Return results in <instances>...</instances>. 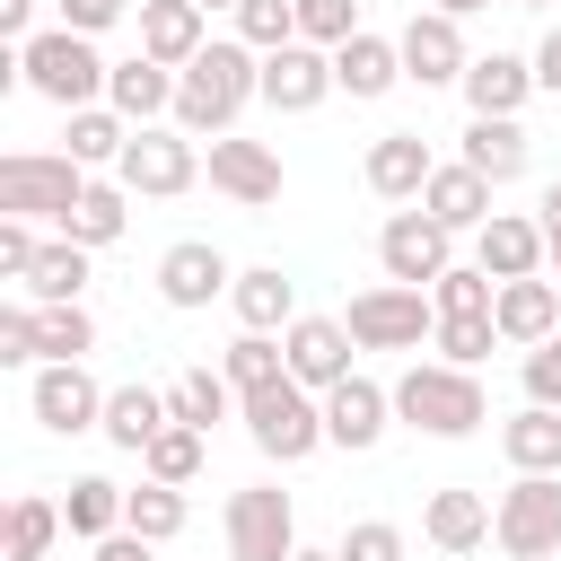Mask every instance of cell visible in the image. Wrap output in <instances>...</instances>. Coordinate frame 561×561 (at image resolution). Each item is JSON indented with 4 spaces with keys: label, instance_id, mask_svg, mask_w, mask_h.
<instances>
[{
    "label": "cell",
    "instance_id": "cell-8",
    "mask_svg": "<svg viewBox=\"0 0 561 561\" xmlns=\"http://www.w3.org/2000/svg\"><path fill=\"white\" fill-rule=\"evenodd\" d=\"M289 552H298V508H289V491H272V482L228 491V561H289Z\"/></svg>",
    "mask_w": 561,
    "mask_h": 561
},
{
    "label": "cell",
    "instance_id": "cell-26",
    "mask_svg": "<svg viewBox=\"0 0 561 561\" xmlns=\"http://www.w3.org/2000/svg\"><path fill=\"white\" fill-rule=\"evenodd\" d=\"M526 131H517V114H473L465 123V167L473 175H491V184H508V175H526Z\"/></svg>",
    "mask_w": 561,
    "mask_h": 561
},
{
    "label": "cell",
    "instance_id": "cell-15",
    "mask_svg": "<svg viewBox=\"0 0 561 561\" xmlns=\"http://www.w3.org/2000/svg\"><path fill=\"white\" fill-rule=\"evenodd\" d=\"M543 254H552V237H543V219H517V210H491V219L473 228V263H482L491 280H526V272H543Z\"/></svg>",
    "mask_w": 561,
    "mask_h": 561
},
{
    "label": "cell",
    "instance_id": "cell-39",
    "mask_svg": "<svg viewBox=\"0 0 561 561\" xmlns=\"http://www.w3.org/2000/svg\"><path fill=\"white\" fill-rule=\"evenodd\" d=\"M61 526H70V517H61L53 500H35V491H18V500H9V561H44Z\"/></svg>",
    "mask_w": 561,
    "mask_h": 561
},
{
    "label": "cell",
    "instance_id": "cell-41",
    "mask_svg": "<svg viewBox=\"0 0 561 561\" xmlns=\"http://www.w3.org/2000/svg\"><path fill=\"white\" fill-rule=\"evenodd\" d=\"M228 394H237L228 377H210V368H184V377L167 386V412H175V421H193V430H210V421H228Z\"/></svg>",
    "mask_w": 561,
    "mask_h": 561
},
{
    "label": "cell",
    "instance_id": "cell-24",
    "mask_svg": "<svg viewBox=\"0 0 561 561\" xmlns=\"http://www.w3.org/2000/svg\"><path fill=\"white\" fill-rule=\"evenodd\" d=\"M403 79V44H386V35H351V44H333V88H351V96H386Z\"/></svg>",
    "mask_w": 561,
    "mask_h": 561
},
{
    "label": "cell",
    "instance_id": "cell-20",
    "mask_svg": "<svg viewBox=\"0 0 561 561\" xmlns=\"http://www.w3.org/2000/svg\"><path fill=\"white\" fill-rule=\"evenodd\" d=\"M430 140L421 131H386V140H368V193L377 202H421V184H430Z\"/></svg>",
    "mask_w": 561,
    "mask_h": 561
},
{
    "label": "cell",
    "instance_id": "cell-12",
    "mask_svg": "<svg viewBox=\"0 0 561 561\" xmlns=\"http://www.w3.org/2000/svg\"><path fill=\"white\" fill-rule=\"evenodd\" d=\"M403 79H421V88H447V79H465L473 70V53H465V26L447 18V9H421L403 35Z\"/></svg>",
    "mask_w": 561,
    "mask_h": 561
},
{
    "label": "cell",
    "instance_id": "cell-48",
    "mask_svg": "<svg viewBox=\"0 0 561 561\" xmlns=\"http://www.w3.org/2000/svg\"><path fill=\"white\" fill-rule=\"evenodd\" d=\"M26 359H44L35 351V307H0V368H26Z\"/></svg>",
    "mask_w": 561,
    "mask_h": 561
},
{
    "label": "cell",
    "instance_id": "cell-47",
    "mask_svg": "<svg viewBox=\"0 0 561 561\" xmlns=\"http://www.w3.org/2000/svg\"><path fill=\"white\" fill-rule=\"evenodd\" d=\"M35 254H44L35 245V219H0V280H26Z\"/></svg>",
    "mask_w": 561,
    "mask_h": 561
},
{
    "label": "cell",
    "instance_id": "cell-52",
    "mask_svg": "<svg viewBox=\"0 0 561 561\" xmlns=\"http://www.w3.org/2000/svg\"><path fill=\"white\" fill-rule=\"evenodd\" d=\"M26 18H35V0H0V35H26Z\"/></svg>",
    "mask_w": 561,
    "mask_h": 561
},
{
    "label": "cell",
    "instance_id": "cell-4",
    "mask_svg": "<svg viewBox=\"0 0 561 561\" xmlns=\"http://www.w3.org/2000/svg\"><path fill=\"white\" fill-rule=\"evenodd\" d=\"M237 412H245V438H254L272 465H298V456L324 447V403H316V386H298V377H272V386L237 394Z\"/></svg>",
    "mask_w": 561,
    "mask_h": 561
},
{
    "label": "cell",
    "instance_id": "cell-36",
    "mask_svg": "<svg viewBox=\"0 0 561 561\" xmlns=\"http://www.w3.org/2000/svg\"><path fill=\"white\" fill-rule=\"evenodd\" d=\"M35 351L44 359H88L96 351V316L70 298V307H35Z\"/></svg>",
    "mask_w": 561,
    "mask_h": 561
},
{
    "label": "cell",
    "instance_id": "cell-50",
    "mask_svg": "<svg viewBox=\"0 0 561 561\" xmlns=\"http://www.w3.org/2000/svg\"><path fill=\"white\" fill-rule=\"evenodd\" d=\"M535 88H543V96H561V26L535 44Z\"/></svg>",
    "mask_w": 561,
    "mask_h": 561
},
{
    "label": "cell",
    "instance_id": "cell-1",
    "mask_svg": "<svg viewBox=\"0 0 561 561\" xmlns=\"http://www.w3.org/2000/svg\"><path fill=\"white\" fill-rule=\"evenodd\" d=\"M254 96H263V53H254L245 35L202 44V53L175 70V131H193V140L210 131V140H219V131H228Z\"/></svg>",
    "mask_w": 561,
    "mask_h": 561
},
{
    "label": "cell",
    "instance_id": "cell-21",
    "mask_svg": "<svg viewBox=\"0 0 561 561\" xmlns=\"http://www.w3.org/2000/svg\"><path fill=\"white\" fill-rule=\"evenodd\" d=\"M421 210H430L438 228H456V237H465V228H482V219H491V175H473L465 158H456V167H430Z\"/></svg>",
    "mask_w": 561,
    "mask_h": 561
},
{
    "label": "cell",
    "instance_id": "cell-51",
    "mask_svg": "<svg viewBox=\"0 0 561 561\" xmlns=\"http://www.w3.org/2000/svg\"><path fill=\"white\" fill-rule=\"evenodd\" d=\"M96 561H149V535H131V526H123V535H105V543H96Z\"/></svg>",
    "mask_w": 561,
    "mask_h": 561
},
{
    "label": "cell",
    "instance_id": "cell-18",
    "mask_svg": "<svg viewBox=\"0 0 561 561\" xmlns=\"http://www.w3.org/2000/svg\"><path fill=\"white\" fill-rule=\"evenodd\" d=\"M386 412H394V394L386 386H368V377H342V386H324V447H377L386 438Z\"/></svg>",
    "mask_w": 561,
    "mask_h": 561
},
{
    "label": "cell",
    "instance_id": "cell-53",
    "mask_svg": "<svg viewBox=\"0 0 561 561\" xmlns=\"http://www.w3.org/2000/svg\"><path fill=\"white\" fill-rule=\"evenodd\" d=\"M543 237H552V245H561V184H552V193H543Z\"/></svg>",
    "mask_w": 561,
    "mask_h": 561
},
{
    "label": "cell",
    "instance_id": "cell-2",
    "mask_svg": "<svg viewBox=\"0 0 561 561\" xmlns=\"http://www.w3.org/2000/svg\"><path fill=\"white\" fill-rule=\"evenodd\" d=\"M394 421H412L421 438H473V430L491 421V394H482V377L456 368V359H412V368L394 377Z\"/></svg>",
    "mask_w": 561,
    "mask_h": 561
},
{
    "label": "cell",
    "instance_id": "cell-33",
    "mask_svg": "<svg viewBox=\"0 0 561 561\" xmlns=\"http://www.w3.org/2000/svg\"><path fill=\"white\" fill-rule=\"evenodd\" d=\"M123 508H131V491H114L105 473H79V482H70V500H61V517H70V535H79V543L123 535Z\"/></svg>",
    "mask_w": 561,
    "mask_h": 561
},
{
    "label": "cell",
    "instance_id": "cell-56",
    "mask_svg": "<svg viewBox=\"0 0 561 561\" xmlns=\"http://www.w3.org/2000/svg\"><path fill=\"white\" fill-rule=\"evenodd\" d=\"M193 9H237V0H193Z\"/></svg>",
    "mask_w": 561,
    "mask_h": 561
},
{
    "label": "cell",
    "instance_id": "cell-11",
    "mask_svg": "<svg viewBox=\"0 0 561 561\" xmlns=\"http://www.w3.org/2000/svg\"><path fill=\"white\" fill-rule=\"evenodd\" d=\"M447 245H456V228H438L430 210H394V219L377 228V263H386V280H412V289H430V280L447 272Z\"/></svg>",
    "mask_w": 561,
    "mask_h": 561
},
{
    "label": "cell",
    "instance_id": "cell-25",
    "mask_svg": "<svg viewBox=\"0 0 561 561\" xmlns=\"http://www.w3.org/2000/svg\"><path fill=\"white\" fill-rule=\"evenodd\" d=\"M105 96H114V114H123V123H149V114H175V70H167V61H149V53H131V61H114V79H105Z\"/></svg>",
    "mask_w": 561,
    "mask_h": 561
},
{
    "label": "cell",
    "instance_id": "cell-13",
    "mask_svg": "<svg viewBox=\"0 0 561 561\" xmlns=\"http://www.w3.org/2000/svg\"><path fill=\"white\" fill-rule=\"evenodd\" d=\"M333 96V53L324 44H280V53H263V105H280V114H307V105H324Z\"/></svg>",
    "mask_w": 561,
    "mask_h": 561
},
{
    "label": "cell",
    "instance_id": "cell-9",
    "mask_svg": "<svg viewBox=\"0 0 561 561\" xmlns=\"http://www.w3.org/2000/svg\"><path fill=\"white\" fill-rule=\"evenodd\" d=\"M26 403H35V421H44L53 438L105 430V386H96L79 359H44V368H35V386H26Z\"/></svg>",
    "mask_w": 561,
    "mask_h": 561
},
{
    "label": "cell",
    "instance_id": "cell-19",
    "mask_svg": "<svg viewBox=\"0 0 561 561\" xmlns=\"http://www.w3.org/2000/svg\"><path fill=\"white\" fill-rule=\"evenodd\" d=\"M210 184L228 193V202H245V210H263V202H280V158L263 149V140H210Z\"/></svg>",
    "mask_w": 561,
    "mask_h": 561
},
{
    "label": "cell",
    "instance_id": "cell-14",
    "mask_svg": "<svg viewBox=\"0 0 561 561\" xmlns=\"http://www.w3.org/2000/svg\"><path fill=\"white\" fill-rule=\"evenodd\" d=\"M280 351H289V377L324 394V386H342V377H351V351H359V342H351V324H342V316H298V324L280 333Z\"/></svg>",
    "mask_w": 561,
    "mask_h": 561
},
{
    "label": "cell",
    "instance_id": "cell-46",
    "mask_svg": "<svg viewBox=\"0 0 561 561\" xmlns=\"http://www.w3.org/2000/svg\"><path fill=\"white\" fill-rule=\"evenodd\" d=\"M526 403H552L561 412V333L526 351Z\"/></svg>",
    "mask_w": 561,
    "mask_h": 561
},
{
    "label": "cell",
    "instance_id": "cell-40",
    "mask_svg": "<svg viewBox=\"0 0 561 561\" xmlns=\"http://www.w3.org/2000/svg\"><path fill=\"white\" fill-rule=\"evenodd\" d=\"M430 298H438V316H491V307H500V280H491L482 263H447V272L430 280Z\"/></svg>",
    "mask_w": 561,
    "mask_h": 561
},
{
    "label": "cell",
    "instance_id": "cell-42",
    "mask_svg": "<svg viewBox=\"0 0 561 561\" xmlns=\"http://www.w3.org/2000/svg\"><path fill=\"white\" fill-rule=\"evenodd\" d=\"M237 35H245L254 53L298 44V0H237Z\"/></svg>",
    "mask_w": 561,
    "mask_h": 561
},
{
    "label": "cell",
    "instance_id": "cell-37",
    "mask_svg": "<svg viewBox=\"0 0 561 561\" xmlns=\"http://www.w3.org/2000/svg\"><path fill=\"white\" fill-rule=\"evenodd\" d=\"M219 377H228L237 394H254V386L289 377V351H280L272 333H237V342H228V359H219Z\"/></svg>",
    "mask_w": 561,
    "mask_h": 561
},
{
    "label": "cell",
    "instance_id": "cell-32",
    "mask_svg": "<svg viewBox=\"0 0 561 561\" xmlns=\"http://www.w3.org/2000/svg\"><path fill=\"white\" fill-rule=\"evenodd\" d=\"M131 228V184L114 175V184H88L79 202H70V219H61V237H79V245H114Z\"/></svg>",
    "mask_w": 561,
    "mask_h": 561
},
{
    "label": "cell",
    "instance_id": "cell-55",
    "mask_svg": "<svg viewBox=\"0 0 561 561\" xmlns=\"http://www.w3.org/2000/svg\"><path fill=\"white\" fill-rule=\"evenodd\" d=\"M289 561H342V552H307V543H298V552H289Z\"/></svg>",
    "mask_w": 561,
    "mask_h": 561
},
{
    "label": "cell",
    "instance_id": "cell-29",
    "mask_svg": "<svg viewBox=\"0 0 561 561\" xmlns=\"http://www.w3.org/2000/svg\"><path fill=\"white\" fill-rule=\"evenodd\" d=\"M456 88H465V105H473V114H517V105H526V88H535V61H517V53H482Z\"/></svg>",
    "mask_w": 561,
    "mask_h": 561
},
{
    "label": "cell",
    "instance_id": "cell-27",
    "mask_svg": "<svg viewBox=\"0 0 561 561\" xmlns=\"http://www.w3.org/2000/svg\"><path fill=\"white\" fill-rule=\"evenodd\" d=\"M140 53L167 61V70H184L202 53V9L193 0H140Z\"/></svg>",
    "mask_w": 561,
    "mask_h": 561
},
{
    "label": "cell",
    "instance_id": "cell-34",
    "mask_svg": "<svg viewBox=\"0 0 561 561\" xmlns=\"http://www.w3.org/2000/svg\"><path fill=\"white\" fill-rule=\"evenodd\" d=\"M131 131H140V123H123V114H105V105H79V114H70V158H79V167H123Z\"/></svg>",
    "mask_w": 561,
    "mask_h": 561
},
{
    "label": "cell",
    "instance_id": "cell-38",
    "mask_svg": "<svg viewBox=\"0 0 561 561\" xmlns=\"http://www.w3.org/2000/svg\"><path fill=\"white\" fill-rule=\"evenodd\" d=\"M123 526L149 535V543H175V535H184V482H140L131 508H123Z\"/></svg>",
    "mask_w": 561,
    "mask_h": 561
},
{
    "label": "cell",
    "instance_id": "cell-43",
    "mask_svg": "<svg viewBox=\"0 0 561 561\" xmlns=\"http://www.w3.org/2000/svg\"><path fill=\"white\" fill-rule=\"evenodd\" d=\"M430 342H438L456 368H482V359H491V342H500V324H491V316H438V333H430Z\"/></svg>",
    "mask_w": 561,
    "mask_h": 561
},
{
    "label": "cell",
    "instance_id": "cell-54",
    "mask_svg": "<svg viewBox=\"0 0 561 561\" xmlns=\"http://www.w3.org/2000/svg\"><path fill=\"white\" fill-rule=\"evenodd\" d=\"M430 9H447V18H473V9H482V0H430Z\"/></svg>",
    "mask_w": 561,
    "mask_h": 561
},
{
    "label": "cell",
    "instance_id": "cell-57",
    "mask_svg": "<svg viewBox=\"0 0 561 561\" xmlns=\"http://www.w3.org/2000/svg\"><path fill=\"white\" fill-rule=\"evenodd\" d=\"M552 272H561V245H552Z\"/></svg>",
    "mask_w": 561,
    "mask_h": 561
},
{
    "label": "cell",
    "instance_id": "cell-16",
    "mask_svg": "<svg viewBox=\"0 0 561 561\" xmlns=\"http://www.w3.org/2000/svg\"><path fill=\"white\" fill-rule=\"evenodd\" d=\"M219 289H237V272H228V254H219V245L184 237V245H167V254H158V298H167V307H210Z\"/></svg>",
    "mask_w": 561,
    "mask_h": 561
},
{
    "label": "cell",
    "instance_id": "cell-10",
    "mask_svg": "<svg viewBox=\"0 0 561 561\" xmlns=\"http://www.w3.org/2000/svg\"><path fill=\"white\" fill-rule=\"evenodd\" d=\"M131 193H193V175H202V149H193V131H158V123H140L131 131V149H123V167H114Z\"/></svg>",
    "mask_w": 561,
    "mask_h": 561
},
{
    "label": "cell",
    "instance_id": "cell-31",
    "mask_svg": "<svg viewBox=\"0 0 561 561\" xmlns=\"http://www.w3.org/2000/svg\"><path fill=\"white\" fill-rule=\"evenodd\" d=\"M167 421H175V412H167V394H158V386H114V394H105V438H114L123 456H140Z\"/></svg>",
    "mask_w": 561,
    "mask_h": 561
},
{
    "label": "cell",
    "instance_id": "cell-17",
    "mask_svg": "<svg viewBox=\"0 0 561 561\" xmlns=\"http://www.w3.org/2000/svg\"><path fill=\"white\" fill-rule=\"evenodd\" d=\"M491 324H500V342H517V351L552 342V333H561V280H543V272H526V280H500V307H491Z\"/></svg>",
    "mask_w": 561,
    "mask_h": 561
},
{
    "label": "cell",
    "instance_id": "cell-5",
    "mask_svg": "<svg viewBox=\"0 0 561 561\" xmlns=\"http://www.w3.org/2000/svg\"><path fill=\"white\" fill-rule=\"evenodd\" d=\"M88 193V167L70 149H18L0 158V219H70V202Z\"/></svg>",
    "mask_w": 561,
    "mask_h": 561
},
{
    "label": "cell",
    "instance_id": "cell-7",
    "mask_svg": "<svg viewBox=\"0 0 561 561\" xmlns=\"http://www.w3.org/2000/svg\"><path fill=\"white\" fill-rule=\"evenodd\" d=\"M491 543L508 561H552L561 552V473H517L491 508Z\"/></svg>",
    "mask_w": 561,
    "mask_h": 561
},
{
    "label": "cell",
    "instance_id": "cell-23",
    "mask_svg": "<svg viewBox=\"0 0 561 561\" xmlns=\"http://www.w3.org/2000/svg\"><path fill=\"white\" fill-rule=\"evenodd\" d=\"M421 535H430L438 552H482V543H491V500H482V491H430Z\"/></svg>",
    "mask_w": 561,
    "mask_h": 561
},
{
    "label": "cell",
    "instance_id": "cell-35",
    "mask_svg": "<svg viewBox=\"0 0 561 561\" xmlns=\"http://www.w3.org/2000/svg\"><path fill=\"white\" fill-rule=\"evenodd\" d=\"M202 438H210V430H193V421H167V430L140 447V473H149V482H193V473H202Z\"/></svg>",
    "mask_w": 561,
    "mask_h": 561
},
{
    "label": "cell",
    "instance_id": "cell-3",
    "mask_svg": "<svg viewBox=\"0 0 561 561\" xmlns=\"http://www.w3.org/2000/svg\"><path fill=\"white\" fill-rule=\"evenodd\" d=\"M18 79H26L35 96H53L61 114H79V105L105 96L114 61H96V44H88L79 26H53V35H26V44H18Z\"/></svg>",
    "mask_w": 561,
    "mask_h": 561
},
{
    "label": "cell",
    "instance_id": "cell-49",
    "mask_svg": "<svg viewBox=\"0 0 561 561\" xmlns=\"http://www.w3.org/2000/svg\"><path fill=\"white\" fill-rule=\"evenodd\" d=\"M123 9H131V0H61V26H79V35H105Z\"/></svg>",
    "mask_w": 561,
    "mask_h": 561
},
{
    "label": "cell",
    "instance_id": "cell-28",
    "mask_svg": "<svg viewBox=\"0 0 561 561\" xmlns=\"http://www.w3.org/2000/svg\"><path fill=\"white\" fill-rule=\"evenodd\" d=\"M500 456H508L517 473H561V412H552V403L508 412V421H500Z\"/></svg>",
    "mask_w": 561,
    "mask_h": 561
},
{
    "label": "cell",
    "instance_id": "cell-30",
    "mask_svg": "<svg viewBox=\"0 0 561 561\" xmlns=\"http://www.w3.org/2000/svg\"><path fill=\"white\" fill-rule=\"evenodd\" d=\"M88 254H96V245H79V237H53V245L35 254V272H26L18 289H26L35 307H70V298L88 289Z\"/></svg>",
    "mask_w": 561,
    "mask_h": 561
},
{
    "label": "cell",
    "instance_id": "cell-45",
    "mask_svg": "<svg viewBox=\"0 0 561 561\" xmlns=\"http://www.w3.org/2000/svg\"><path fill=\"white\" fill-rule=\"evenodd\" d=\"M342 561H403V526H386V517H359L342 543H333Z\"/></svg>",
    "mask_w": 561,
    "mask_h": 561
},
{
    "label": "cell",
    "instance_id": "cell-44",
    "mask_svg": "<svg viewBox=\"0 0 561 561\" xmlns=\"http://www.w3.org/2000/svg\"><path fill=\"white\" fill-rule=\"evenodd\" d=\"M298 35L324 44V53L351 44V35H359V0H298Z\"/></svg>",
    "mask_w": 561,
    "mask_h": 561
},
{
    "label": "cell",
    "instance_id": "cell-58",
    "mask_svg": "<svg viewBox=\"0 0 561 561\" xmlns=\"http://www.w3.org/2000/svg\"><path fill=\"white\" fill-rule=\"evenodd\" d=\"M517 9H543V0H517Z\"/></svg>",
    "mask_w": 561,
    "mask_h": 561
},
{
    "label": "cell",
    "instance_id": "cell-22",
    "mask_svg": "<svg viewBox=\"0 0 561 561\" xmlns=\"http://www.w3.org/2000/svg\"><path fill=\"white\" fill-rule=\"evenodd\" d=\"M237 324L245 333H289L298 324V280L280 272V263H254V272H237Z\"/></svg>",
    "mask_w": 561,
    "mask_h": 561
},
{
    "label": "cell",
    "instance_id": "cell-6",
    "mask_svg": "<svg viewBox=\"0 0 561 561\" xmlns=\"http://www.w3.org/2000/svg\"><path fill=\"white\" fill-rule=\"evenodd\" d=\"M351 342L359 351H421L430 333H438V298L430 289H412V280H377V289H359L351 298Z\"/></svg>",
    "mask_w": 561,
    "mask_h": 561
}]
</instances>
